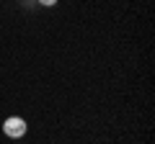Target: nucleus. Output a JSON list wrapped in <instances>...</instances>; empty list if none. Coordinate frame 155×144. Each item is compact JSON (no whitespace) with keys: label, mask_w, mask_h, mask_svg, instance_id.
<instances>
[{"label":"nucleus","mask_w":155,"mask_h":144,"mask_svg":"<svg viewBox=\"0 0 155 144\" xmlns=\"http://www.w3.org/2000/svg\"><path fill=\"white\" fill-rule=\"evenodd\" d=\"M39 3H41V5H54L57 0H39Z\"/></svg>","instance_id":"obj_2"},{"label":"nucleus","mask_w":155,"mask_h":144,"mask_svg":"<svg viewBox=\"0 0 155 144\" xmlns=\"http://www.w3.org/2000/svg\"><path fill=\"white\" fill-rule=\"evenodd\" d=\"M3 131H5L8 136L18 139V136H23V134H26V121H23V118H18V116H11V118H5V124H3Z\"/></svg>","instance_id":"obj_1"}]
</instances>
